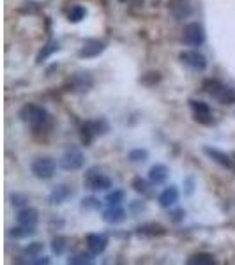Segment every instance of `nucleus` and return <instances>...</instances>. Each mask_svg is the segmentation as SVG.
Here are the masks:
<instances>
[{"instance_id": "nucleus-27", "label": "nucleus", "mask_w": 235, "mask_h": 265, "mask_svg": "<svg viewBox=\"0 0 235 265\" xmlns=\"http://www.w3.org/2000/svg\"><path fill=\"white\" fill-rule=\"evenodd\" d=\"M51 249H53L55 255H62V253L66 251V237H62V235L53 237V240H51Z\"/></svg>"}, {"instance_id": "nucleus-34", "label": "nucleus", "mask_w": 235, "mask_h": 265, "mask_svg": "<svg viewBox=\"0 0 235 265\" xmlns=\"http://www.w3.org/2000/svg\"><path fill=\"white\" fill-rule=\"evenodd\" d=\"M36 260H30V264H36V265H41V264H44V265H48L50 264V258H46V257H34Z\"/></svg>"}, {"instance_id": "nucleus-29", "label": "nucleus", "mask_w": 235, "mask_h": 265, "mask_svg": "<svg viewBox=\"0 0 235 265\" xmlns=\"http://www.w3.org/2000/svg\"><path fill=\"white\" fill-rule=\"evenodd\" d=\"M55 50H59V44H57V42H50V44H48V46H44V50L38 55V62H42V60L46 59L48 55L53 53Z\"/></svg>"}, {"instance_id": "nucleus-32", "label": "nucleus", "mask_w": 235, "mask_h": 265, "mask_svg": "<svg viewBox=\"0 0 235 265\" xmlns=\"http://www.w3.org/2000/svg\"><path fill=\"white\" fill-rule=\"evenodd\" d=\"M159 80H161L159 73H154V71H152V73H147V75L143 76V78H142L140 81H142L143 85H154V83H157Z\"/></svg>"}, {"instance_id": "nucleus-7", "label": "nucleus", "mask_w": 235, "mask_h": 265, "mask_svg": "<svg viewBox=\"0 0 235 265\" xmlns=\"http://www.w3.org/2000/svg\"><path fill=\"white\" fill-rule=\"evenodd\" d=\"M181 60L191 68L193 71H205L207 69V59L205 55L200 53L198 50H186L181 53Z\"/></svg>"}, {"instance_id": "nucleus-12", "label": "nucleus", "mask_w": 235, "mask_h": 265, "mask_svg": "<svg viewBox=\"0 0 235 265\" xmlns=\"http://www.w3.org/2000/svg\"><path fill=\"white\" fill-rule=\"evenodd\" d=\"M168 175H170V170H168L166 164L163 163H156L151 166V170H149V181L152 182V184L156 186H161L166 182Z\"/></svg>"}, {"instance_id": "nucleus-16", "label": "nucleus", "mask_w": 235, "mask_h": 265, "mask_svg": "<svg viewBox=\"0 0 235 265\" xmlns=\"http://www.w3.org/2000/svg\"><path fill=\"white\" fill-rule=\"evenodd\" d=\"M16 221L18 225H27V227H36L39 221V212L32 207H23L18 211L16 216Z\"/></svg>"}, {"instance_id": "nucleus-31", "label": "nucleus", "mask_w": 235, "mask_h": 265, "mask_svg": "<svg viewBox=\"0 0 235 265\" xmlns=\"http://www.w3.org/2000/svg\"><path fill=\"white\" fill-rule=\"evenodd\" d=\"M131 186H133V189L136 191V193H145V191H147V182L143 181L142 177H134Z\"/></svg>"}, {"instance_id": "nucleus-15", "label": "nucleus", "mask_w": 235, "mask_h": 265, "mask_svg": "<svg viewBox=\"0 0 235 265\" xmlns=\"http://www.w3.org/2000/svg\"><path fill=\"white\" fill-rule=\"evenodd\" d=\"M106 246H108V239L105 235H99V233H88L87 235V248L92 255L105 253Z\"/></svg>"}, {"instance_id": "nucleus-17", "label": "nucleus", "mask_w": 235, "mask_h": 265, "mask_svg": "<svg viewBox=\"0 0 235 265\" xmlns=\"http://www.w3.org/2000/svg\"><path fill=\"white\" fill-rule=\"evenodd\" d=\"M71 196H73L71 188H69V186H66V184H59V186H55L53 189H51L50 203H53V205H60V203H64L66 200H69Z\"/></svg>"}, {"instance_id": "nucleus-14", "label": "nucleus", "mask_w": 235, "mask_h": 265, "mask_svg": "<svg viewBox=\"0 0 235 265\" xmlns=\"http://www.w3.org/2000/svg\"><path fill=\"white\" fill-rule=\"evenodd\" d=\"M94 80L88 73H76L71 78V87L75 92H87V90H90Z\"/></svg>"}, {"instance_id": "nucleus-28", "label": "nucleus", "mask_w": 235, "mask_h": 265, "mask_svg": "<svg viewBox=\"0 0 235 265\" xmlns=\"http://www.w3.org/2000/svg\"><path fill=\"white\" fill-rule=\"evenodd\" d=\"M81 209H85V211H97V209H101V202L97 200V198H83L81 200Z\"/></svg>"}, {"instance_id": "nucleus-19", "label": "nucleus", "mask_w": 235, "mask_h": 265, "mask_svg": "<svg viewBox=\"0 0 235 265\" xmlns=\"http://www.w3.org/2000/svg\"><path fill=\"white\" fill-rule=\"evenodd\" d=\"M138 233L140 235H145V237H159V235H164L166 230L157 223H147V225L138 227Z\"/></svg>"}, {"instance_id": "nucleus-11", "label": "nucleus", "mask_w": 235, "mask_h": 265, "mask_svg": "<svg viewBox=\"0 0 235 265\" xmlns=\"http://www.w3.org/2000/svg\"><path fill=\"white\" fill-rule=\"evenodd\" d=\"M189 106H191V110H193L195 118H196L198 122H203V124L212 122V117H210V108H209V105H207V103L191 99V101H189Z\"/></svg>"}, {"instance_id": "nucleus-23", "label": "nucleus", "mask_w": 235, "mask_h": 265, "mask_svg": "<svg viewBox=\"0 0 235 265\" xmlns=\"http://www.w3.org/2000/svg\"><path fill=\"white\" fill-rule=\"evenodd\" d=\"M94 257L96 255H92V253H78V255H75V257H71L69 260H67V264H73V265H88L94 262Z\"/></svg>"}, {"instance_id": "nucleus-8", "label": "nucleus", "mask_w": 235, "mask_h": 265, "mask_svg": "<svg viewBox=\"0 0 235 265\" xmlns=\"http://www.w3.org/2000/svg\"><path fill=\"white\" fill-rule=\"evenodd\" d=\"M105 42L99 39H87L83 42V46L78 50V57L80 59H96L105 51Z\"/></svg>"}, {"instance_id": "nucleus-21", "label": "nucleus", "mask_w": 235, "mask_h": 265, "mask_svg": "<svg viewBox=\"0 0 235 265\" xmlns=\"http://www.w3.org/2000/svg\"><path fill=\"white\" fill-rule=\"evenodd\" d=\"M96 136H97V133H96V129H94L92 120H88V122H85L83 126H81V142H83L85 145H90Z\"/></svg>"}, {"instance_id": "nucleus-20", "label": "nucleus", "mask_w": 235, "mask_h": 265, "mask_svg": "<svg viewBox=\"0 0 235 265\" xmlns=\"http://www.w3.org/2000/svg\"><path fill=\"white\" fill-rule=\"evenodd\" d=\"M189 265H212L214 264V257L209 255V253H196L193 257L188 258Z\"/></svg>"}, {"instance_id": "nucleus-25", "label": "nucleus", "mask_w": 235, "mask_h": 265, "mask_svg": "<svg viewBox=\"0 0 235 265\" xmlns=\"http://www.w3.org/2000/svg\"><path fill=\"white\" fill-rule=\"evenodd\" d=\"M124 198H126V193L122 189H114L110 191L108 194H106L105 202L108 203V205H120L122 202H124Z\"/></svg>"}, {"instance_id": "nucleus-22", "label": "nucleus", "mask_w": 235, "mask_h": 265, "mask_svg": "<svg viewBox=\"0 0 235 265\" xmlns=\"http://www.w3.org/2000/svg\"><path fill=\"white\" fill-rule=\"evenodd\" d=\"M85 16H87V9L83 5H73L67 13V20L71 23H80L81 20H85Z\"/></svg>"}, {"instance_id": "nucleus-3", "label": "nucleus", "mask_w": 235, "mask_h": 265, "mask_svg": "<svg viewBox=\"0 0 235 265\" xmlns=\"http://www.w3.org/2000/svg\"><path fill=\"white\" fill-rule=\"evenodd\" d=\"M55 170H57V163L50 156H39L30 164V172L39 181H50L51 177L55 175Z\"/></svg>"}, {"instance_id": "nucleus-6", "label": "nucleus", "mask_w": 235, "mask_h": 265, "mask_svg": "<svg viewBox=\"0 0 235 265\" xmlns=\"http://www.w3.org/2000/svg\"><path fill=\"white\" fill-rule=\"evenodd\" d=\"M182 41L188 44V46H201L205 42V30L203 27L198 23V21H191L184 27V32H182Z\"/></svg>"}, {"instance_id": "nucleus-18", "label": "nucleus", "mask_w": 235, "mask_h": 265, "mask_svg": "<svg viewBox=\"0 0 235 265\" xmlns=\"http://www.w3.org/2000/svg\"><path fill=\"white\" fill-rule=\"evenodd\" d=\"M103 219L110 225H118L126 219V211L120 205H108V209L103 212Z\"/></svg>"}, {"instance_id": "nucleus-5", "label": "nucleus", "mask_w": 235, "mask_h": 265, "mask_svg": "<svg viewBox=\"0 0 235 265\" xmlns=\"http://www.w3.org/2000/svg\"><path fill=\"white\" fill-rule=\"evenodd\" d=\"M85 164V156L83 152L78 149H69L62 154V157L59 159V166L66 172H76V170L83 168Z\"/></svg>"}, {"instance_id": "nucleus-26", "label": "nucleus", "mask_w": 235, "mask_h": 265, "mask_svg": "<svg viewBox=\"0 0 235 265\" xmlns=\"http://www.w3.org/2000/svg\"><path fill=\"white\" fill-rule=\"evenodd\" d=\"M127 159H129L131 163H143V161L149 159V152L145 151V149H133V151H129V154H127Z\"/></svg>"}, {"instance_id": "nucleus-1", "label": "nucleus", "mask_w": 235, "mask_h": 265, "mask_svg": "<svg viewBox=\"0 0 235 265\" xmlns=\"http://www.w3.org/2000/svg\"><path fill=\"white\" fill-rule=\"evenodd\" d=\"M201 88L221 105H235V87H228L219 80H205Z\"/></svg>"}, {"instance_id": "nucleus-9", "label": "nucleus", "mask_w": 235, "mask_h": 265, "mask_svg": "<svg viewBox=\"0 0 235 265\" xmlns=\"http://www.w3.org/2000/svg\"><path fill=\"white\" fill-rule=\"evenodd\" d=\"M168 9L175 20H184V18L193 14V4L189 0H170Z\"/></svg>"}, {"instance_id": "nucleus-30", "label": "nucleus", "mask_w": 235, "mask_h": 265, "mask_svg": "<svg viewBox=\"0 0 235 265\" xmlns=\"http://www.w3.org/2000/svg\"><path fill=\"white\" fill-rule=\"evenodd\" d=\"M27 202H29V198H27V194H21V193H14L11 194V203H13L14 207H25Z\"/></svg>"}, {"instance_id": "nucleus-33", "label": "nucleus", "mask_w": 235, "mask_h": 265, "mask_svg": "<svg viewBox=\"0 0 235 265\" xmlns=\"http://www.w3.org/2000/svg\"><path fill=\"white\" fill-rule=\"evenodd\" d=\"M41 251H42L41 242H32V244H29L25 248V253H27V255H30V257H38Z\"/></svg>"}, {"instance_id": "nucleus-2", "label": "nucleus", "mask_w": 235, "mask_h": 265, "mask_svg": "<svg viewBox=\"0 0 235 265\" xmlns=\"http://www.w3.org/2000/svg\"><path fill=\"white\" fill-rule=\"evenodd\" d=\"M20 118L25 124H29L30 127H42L50 120V115H48L46 108L29 103L20 110Z\"/></svg>"}, {"instance_id": "nucleus-13", "label": "nucleus", "mask_w": 235, "mask_h": 265, "mask_svg": "<svg viewBox=\"0 0 235 265\" xmlns=\"http://www.w3.org/2000/svg\"><path fill=\"white\" fill-rule=\"evenodd\" d=\"M157 202L163 209H170L173 207L177 202H179V189H177V186H168L161 191V194L157 196Z\"/></svg>"}, {"instance_id": "nucleus-24", "label": "nucleus", "mask_w": 235, "mask_h": 265, "mask_svg": "<svg viewBox=\"0 0 235 265\" xmlns=\"http://www.w3.org/2000/svg\"><path fill=\"white\" fill-rule=\"evenodd\" d=\"M36 233V227H27V225H18L16 228L11 230V235H14L16 239H27L32 237Z\"/></svg>"}, {"instance_id": "nucleus-10", "label": "nucleus", "mask_w": 235, "mask_h": 265, "mask_svg": "<svg viewBox=\"0 0 235 265\" xmlns=\"http://www.w3.org/2000/svg\"><path fill=\"white\" fill-rule=\"evenodd\" d=\"M203 154H205V156L209 157V159L214 161V163H218L219 166H223V168L235 170V164H234V161H232V157L228 156V154H225L223 151H219V149L203 147Z\"/></svg>"}, {"instance_id": "nucleus-4", "label": "nucleus", "mask_w": 235, "mask_h": 265, "mask_svg": "<svg viewBox=\"0 0 235 265\" xmlns=\"http://www.w3.org/2000/svg\"><path fill=\"white\" fill-rule=\"evenodd\" d=\"M85 188H88L90 191H106L112 188V179L106 173H103L97 168H90L83 177Z\"/></svg>"}]
</instances>
